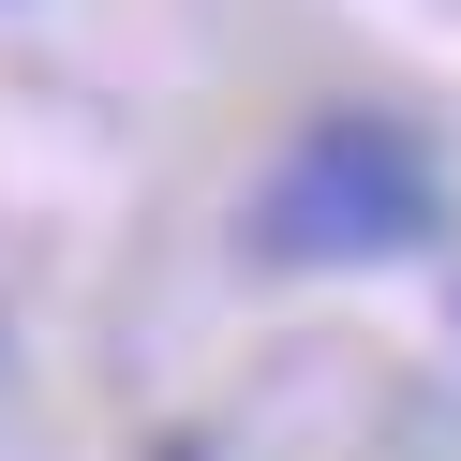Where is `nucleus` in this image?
<instances>
[{"label":"nucleus","instance_id":"f257e3e1","mask_svg":"<svg viewBox=\"0 0 461 461\" xmlns=\"http://www.w3.org/2000/svg\"><path fill=\"white\" fill-rule=\"evenodd\" d=\"M447 239V164L417 120L387 104H328V120L283 134V164L253 179L239 253L253 268H402V253Z\"/></svg>","mask_w":461,"mask_h":461},{"label":"nucleus","instance_id":"f03ea898","mask_svg":"<svg viewBox=\"0 0 461 461\" xmlns=\"http://www.w3.org/2000/svg\"><path fill=\"white\" fill-rule=\"evenodd\" d=\"M164 461H209V447H194V431H179V447H164Z\"/></svg>","mask_w":461,"mask_h":461}]
</instances>
